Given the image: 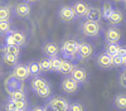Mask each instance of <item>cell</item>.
I'll use <instances>...</instances> for the list:
<instances>
[{
	"label": "cell",
	"instance_id": "6da1fadb",
	"mask_svg": "<svg viewBox=\"0 0 126 111\" xmlns=\"http://www.w3.org/2000/svg\"><path fill=\"white\" fill-rule=\"evenodd\" d=\"M30 88L33 90V92L42 97V98H49L52 96V86L49 83V81L46 79L42 76H35L32 77L30 79Z\"/></svg>",
	"mask_w": 126,
	"mask_h": 111
},
{
	"label": "cell",
	"instance_id": "7a4b0ae2",
	"mask_svg": "<svg viewBox=\"0 0 126 111\" xmlns=\"http://www.w3.org/2000/svg\"><path fill=\"white\" fill-rule=\"evenodd\" d=\"M79 30H81V33L85 37L97 38L101 34V32H102V27H101L100 22H92V20H87L86 19L85 22L81 23Z\"/></svg>",
	"mask_w": 126,
	"mask_h": 111
},
{
	"label": "cell",
	"instance_id": "3957f363",
	"mask_svg": "<svg viewBox=\"0 0 126 111\" xmlns=\"http://www.w3.org/2000/svg\"><path fill=\"white\" fill-rule=\"evenodd\" d=\"M78 44H79V42H77V40H75V39H67V40H64L63 44H62V47L59 48V54H62V57L64 59L76 61Z\"/></svg>",
	"mask_w": 126,
	"mask_h": 111
},
{
	"label": "cell",
	"instance_id": "277c9868",
	"mask_svg": "<svg viewBox=\"0 0 126 111\" xmlns=\"http://www.w3.org/2000/svg\"><path fill=\"white\" fill-rule=\"evenodd\" d=\"M69 101L63 96H50L47 98V106L50 111H68Z\"/></svg>",
	"mask_w": 126,
	"mask_h": 111
},
{
	"label": "cell",
	"instance_id": "5b68a950",
	"mask_svg": "<svg viewBox=\"0 0 126 111\" xmlns=\"http://www.w3.org/2000/svg\"><path fill=\"white\" fill-rule=\"evenodd\" d=\"M5 44H15L19 47H25L27 46V37L23 32L20 30H10L5 35Z\"/></svg>",
	"mask_w": 126,
	"mask_h": 111
},
{
	"label": "cell",
	"instance_id": "8992f818",
	"mask_svg": "<svg viewBox=\"0 0 126 111\" xmlns=\"http://www.w3.org/2000/svg\"><path fill=\"white\" fill-rule=\"evenodd\" d=\"M81 85L78 82H76L75 79H73L71 76H64L61 82V88L64 94L67 95H75L78 92Z\"/></svg>",
	"mask_w": 126,
	"mask_h": 111
},
{
	"label": "cell",
	"instance_id": "52a82bcc",
	"mask_svg": "<svg viewBox=\"0 0 126 111\" xmlns=\"http://www.w3.org/2000/svg\"><path fill=\"white\" fill-rule=\"evenodd\" d=\"M94 53V49L92 47V44L87 43V42H82L78 44V50L76 54V61L83 62V61H88Z\"/></svg>",
	"mask_w": 126,
	"mask_h": 111
},
{
	"label": "cell",
	"instance_id": "ba28073f",
	"mask_svg": "<svg viewBox=\"0 0 126 111\" xmlns=\"http://www.w3.org/2000/svg\"><path fill=\"white\" fill-rule=\"evenodd\" d=\"M58 18L63 23H72L76 20V14L75 10L71 5H62L58 9Z\"/></svg>",
	"mask_w": 126,
	"mask_h": 111
},
{
	"label": "cell",
	"instance_id": "9c48e42d",
	"mask_svg": "<svg viewBox=\"0 0 126 111\" xmlns=\"http://www.w3.org/2000/svg\"><path fill=\"white\" fill-rule=\"evenodd\" d=\"M12 75L18 78L20 82H24V81H28L29 78H32V75L29 72V68L27 64H23V63H18L13 67V72Z\"/></svg>",
	"mask_w": 126,
	"mask_h": 111
},
{
	"label": "cell",
	"instance_id": "30bf717a",
	"mask_svg": "<svg viewBox=\"0 0 126 111\" xmlns=\"http://www.w3.org/2000/svg\"><path fill=\"white\" fill-rule=\"evenodd\" d=\"M103 38L106 43H120L122 33L117 27H110L103 32Z\"/></svg>",
	"mask_w": 126,
	"mask_h": 111
},
{
	"label": "cell",
	"instance_id": "8fae6325",
	"mask_svg": "<svg viewBox=\"0 0 126 111\" xmlns=\"http://www.w3.org/2000/svg\"><path fill=\"white\" fill-rule=\"evenodd\" d=\"M13 13L19 16V18H29L30 16V13H32V8H30V4L29 3H25V1H20L18 4L14 5L13 8Z\"/></svg>",
	"mask_w": 126,
	"mask_h": 111
},
{
	"label": "cell",
	"instance_id": "7c38bea8",
	"mask_svg": "<svg viewBox=\"0 0 126 111\" xmlns=\"http://www.w3.org/2000/svg\"><path fill=\"white\" fill-rule=\"evenodd\" d=\"M72 8L75 10L76 19H83V18H86V15L88 13L90 5L86 1H83V0H77V1L72 5Z\"/></svg>",
	"mask_w": 126,
	"mask_h": 111
},
{
	"label": "cell",
	"instance_id": "4fadbf2b",
	"mask_svg": "<svg viewBox=\"0 0 126 111\" xmlns=\"http://www.w3.org/2000/svg\"><path fill=\"white\" fill-rule=\"evenodd\" d=\"M96 64L102 69H110V68L113 67L112 57L110 54H107L106 52H101L96 57Z\"/></svg>",
	"mask_w": 126,
	"mask_h": 111
},
{
	"label": "cell",
	"instance_id": "5bb4252c",
	"mask_svg": "<svg viewBox=\"0 0 126 111\" xmlns=\"http://www.w3.org/2000/svg\"><path fill=\"white\" fill-rule=\"evenodd\" d=\"M69 76L75 79L76 82H78L79 85H85L87 81H88V73H87V71L85 68H81V67H77V66L73 68V71L71 72Z\"/></svg>",
	"mask_w": 126,
	"mask_h": 111
},
{
	"label": "cell",
	"instance_id": "9a60e30c",
	"mask_svg": "<svg viewBox=\"0 0 126 111\" xmlns=\"http://www.w3.org/2000/svg\"><path fill=\"white\" fill-rule=\"evenodd\" d=\"M107 22L111 27H119L125 22V15L121 9H113L110 16L107 18Z\"/></svg>",
	"mask_w": 126,
	"mask_h": 111
},
{
	"label": "cell",
	"instance_id": "2e32d148",
	"mask_svg": "<svg viewBox=\"0 0 126 111\" xmlns=\"http://www.w3.org/2000/svg\"><path fill=\"white\" fill-rule=\"evenodd\" d=\"M42 50H43V54L48 58H52V57H57L59 56V47L53 43V42H47L43 44L42 47Z\"/></svg>",
	"mask_w": 126,
	"mask_h": 111
},
{
	"label": "cell",
	"instance_id": "e0dca14e",
	"mask_svg": "<svg viewBox=\"0 0 126 111\" xmlns=\"http://www.w3.org/2000/svg\"><path fill=\"white\" fill-rule=\"evenodd\" d=\"M8 98L9 100H27V90L24 85H22L20 88L9 91L8 92Z\"/></svg>",
	"mask_w": 126,
	"mask_h": 111
},
{
	"label": "cell",
	"instance_id": "ac0fdd59",
	"mask_svg": "<svg viewBox=\"0 0 126 111\" xmlns=\"http://www.w3.org/2000/svg\"><path fill=\"white\" fill-rule=\"evenodd\" d=\"M87 20H92V22H100L102 19V12H101V8L97 6H90L88 9V13L86 15Z\"/></svg>",
	"mask_w": 126,
	"mask_h": 111
},
{
	"label": "cell",
	"instance_id": "d6986e66",
	"mask_svg": "<svg viewBox=\"0 0 126 111\" xmlns=\"http://www.w3.org/2000/svg\"><path fill=\"white\" fill-rule=\"evenodd\" d=\"M75 67H76V66L72 63V61L62 58V63H61L59 73H61V75H63V76H69V75H71V72L73 71V68H75Z\"/></svg>",
	"mask_w": 126,
	"mask_h": 111
},
{
	"label": "cell",
	"instance_id": "ffe728a7",
	"mask_svg": "<svg viewBox=\"0 0 126 111\" xmlns=\"http://www.w3.org/2000/svg\"><path fill=\"white\" fill-rule=\"evenodd\" d=\"M13 18V8L6 4L0 5V20H8L10 22Z\"/></svg>",
	"mask_w": 126,
	"mask_h": 111
},
{
	"label": "cell",
	"instance_id": "44dd1931",
	"mask_svg": "<svg viewBox=\"0 0 126 111\" xmlns=\"http://www.w3.org/2000/svg\"><path fill=\"white\" fill-rule=\"evenodd\" d=\"M23 85V82H20L18 78H15L13 75H10L6 81H5V86H6V91H13V90H16V88H20Z\"/></svg>",
	"mask_w": 126,
	"mask_h": 111
},
{
	"label": "cell",
	"instance_id": "7402d4cb",
	"mask_svg": "<svg viewBox=\"0 0 126 111\" xmlns=\"http://www.w3.org/2000/svg\"><path fill=\"white\" fill-rule=\"evenodd\" d=\"M113 107L125 111L126 110V94H117L113 98Z\"/></svg>",
	"mask_w": 126,
	"mask_h": 111
},
{
	"label": "cell",
	"instance_id": "603a6c76",
	"mask_svg": "<svg viewBox=\"0 0 126 111\" xmlns=\"http://www.w3.org/2000/svg\"><path fill=\"white\" fill-rule=\"evenodd\" d=\"M1 61H3V63L8 67H14L15 64L19 63V57L16 56H13V54H9V53H4L1 54Z\"/></svg>",
	"mask_w": 126,
	"mask_h": 111
},
{
	"label": "cell",
	"instance_id": "cb8c5ba5",
	"mask_svg": "<svg viewBox=\"0 0 126 111\" xmlns=\"http://www.w3.org/2000/svg\"><path fill=\"white\" fill-rule=\"evenodd\" d=\"M22 47L15 46V44H5L3 48V52L4 53H9V54H13L16 57H20V53H22Z\"/></svg>",
	"mask_w": 126,
	"mask_h": 111
},
{
	"label": "cell",
	"instance_id": "d4e9b609",
	"mask_svg": "<svg viewBox=\"0 0 126 111\" xmlns=\"http://www.w3.org/2000/svg\"><path fill=\"white\" fill-rule=\"evenodd\" d=\"M113 9H115V8H113L112 3H110V1H103L102 8H101V12H102V19L107 20V18L110 16V14L112 13V10H113Z\"/></svg>",
	"mask_w": 126,
	"mask_h": 111
},
{
	"label": "cell",
	"instance_id": "484cf974",
	"mask_svg": "<svg viewBox=\"0 0 126 111\" xmlns=\"http://www.w3.org/2000/svg\"><path fill=\"white\" fill-rule=\"evenodd\" d=\"M119 47H120L119 43H106V46H105V48H103V52H106L107 54H110L111 57H113V56L117 54Z\"/></svg>",
	"mask_w": 126,
	"mask_h": 111
},
{
	"label": "cell",
	"instance_id": "4316f807",
	"mask_svg": "<svg viewBox=\"0 0 126 111\" xmlns=\"http://www.w3.org/2000/svg\"><path fill=\"white\" fill-rule=\"evenodd\" d=\"M28 68H29V72L32 75V77H35V76H40L42 75V71L39 68V64L38 62H34V61H32V62H28L27 63Z\"/></svg>",
	"mask_w": 126,
	"mask_h": 111
},
{
	"label": "cell",
	"instance_id": "83f0119b",
	"mask_svg": "<svg viewBox=\"0 0 126 111\" xmlns=\"http://www.w3.org/2000/svg\"><path fill=\"white\" fill-rule=\"evenodd\" d=\"M49 59H50V72L59 73L62 58H59V56H57V57H52V58H49Z\"/></svg>",
	"mask_w": 126,
	"mask_h": 111
},
{
	"label": "cell",
	"instance_id": "f1b7e54d",
	"mask_svg": "<svg viewBox=\"0 0 126 111\" xmlns=\"http://www.w3.org/2000/svg\"><path fill=\"white\" fill-rule=\"evenodd\" d=\"M39 68L42 71V73H47V72H50V59L48 57H44V58H42L39 62Z\"/></svg>",
	"mask_w": 126,
	"mask_h": 111
},
{
	"label": "cell",
	"instance_id": "f546056e",
	"mask_svg": "<svg viewBox=\"0 0 126 111\" xmlns=\"http://www.w3.org/2000/svg\"><path fill=\"white\" fill-rule=\"evenodd\" d=\"M12 30V23L8 20H0V35H6Z\"/></svg>",
	"mask_w": 126,
	"mask_h": 111
},
{
	"label": "cell",
	"instance_id": "4dcf8cb0",
	"mask_svg": "<svg viewBox=\"0 0 126 111\" xmlns=\"http://www.w3.org/2000/svg\"><path fill=\"white\" fill-rule=\"evenodd\" d=\"M12 102L16 111H22L28 109V101L27 100H12Z\"/></svg>",
	"mask_w": 126,
	"mask_h": 111
},
{
	"label": "cell",
	"instance_id": "1f68e13d",
	"mask_svg": "<svg viewBox=\"0 0 126 111\" xmlns=\"http://www.w3.org/2000/svg\"><path fill=\"white\" fill-rule=\"evenodd\" d=\"M68 111H86V107L82 102H79V101H75V102L69 104Z\"/></svg>",
	"mask_w": 126,
	"mask_h": 111
},
{
	"label": "cell",
	"instance_id": "d6a6232c",
	"mask_svg": "<svg viewBox=\"0 0 126 111\" xmlns=\"http://www.w3.org/2000/svg\"><path fill=\"white\" fill-rule=\"evenodd\" d=\"M112 63H113V67H122L125 64V58L116 54V56L112 57Z\"/></svg>",
	"mask_w": 126,
	"mask_h": 111
},
{
	"label": "cell",
	"instance_id": "836d02e7",
	"mask_svg": "<svg viewBox=\"0 0 126 111\" xmlns=\"http://www.w3.org/2000/svg\"><path fill=\"white\" fill-rule=\"evenodd\" d=\"M119 85L124 88H126V68L122 69L119 75Z\"/></svg>",
	"mask_w": 126,
	"mask_h": 111
},
{
	"label": "cell",
	"instance_id": "e575fe53",
	"mask_svg": "<svg viewBox=\"0 0 126 111\" xmlns=\"http://www.w3.org/2000/svg\"><path fill=\"white\" fill-rule=\"evenodd\" d=\"M4 111H16L15 107H14V105H13V102H12V100L8 98V101H6L5 105H4Z\"/></svg>",
	"mask_w": 126,
	"mask_h": 111
},
{
	"label": "cell",
	"instance_id": "d590c367",
	"mask_svg": "<svg viewBox=\"0 0 126 111\" xmlns=\"http://www.w3.org/2000/svg\"><path fill=\"white\" fill-rule=\"evenodd\" d=\"M119 56H121L122 58H126V46H120L119 47V52H117Z\"/></svg>",
	"mask_w": 126,
	"mask_h": 111
},
{
	"label": "cell",
	"instance_id": "8d00e7d4",
	"mask_svg": "<svg viewBox=\"0 0 126 111\" xmlns=\"http://www.w3.org/2000/svg\"><path fill=\"white\" fill-rule=\"evenodd\" d=\"M30 111H48V106L47 105H44V106H35Z\"/></svg>",
	"mask_w": 126,
	"mask_h": 111
},
{
	"label": "cell",
	"instance_id": "74e56055",
	"mask_svg": "<svg viewBox=\"0 0 126 111\" xmlns=\"http://www.w3.org/2000/svg\"><path fill=\"white\" fill-rule=\"evenodd\" d=\"M23 1L29 3V4H34V3H37V1H38V0H23Z\"/></svg>",
	"mask_w": 126,
	"mask_h": 111
},
{
	"label": "cell",
	"instance_id": "f35d334b",
	"mask_svg": "<svg viewBox=\"0 0 126 111\" xmlns=\"http://www.w3.org/2000/svg\"><path fill=\"white\" fill-rule=\"evenodd\" d=\"M3 77V68H1V66H0V78Z\"/></svg>",
	"mask_w": 126,
	"mask_h": 111
},
{
	"label": "cell",
	"instance_id": "ab89813d",
	"mask_svg": "<svg viewBox=\"0 0 126 111\" xmlns=\"http://www.w3.org/2000/svg\"><path fill=\"white\" fill-rule=\"evenodd\" d=\"M113 3H122V0H112Z\"/></svg>",
	"mask_w": 126,
	"mask_h": 111
},
{
	"label": "cell",
	"instance_id": "60d3db41",
	"mask_svg": "<svg viewBox=\"0 0 126 111\" xmlns=\"http://www.w3.org/2000/svg\"><path fill=\"white\" fill-rule=\"evenodd\" d=\"M122 3H124V5L126 6V0H122Z\"/></svg>",
	"mask_w": 126,
	"mask_h": 111
},
{
	"label": "cell",
	"instance_id": "b9f144b4",
	"mask_svg": "<svg viewBox=\"0 0 126 111\" xmlns=\"http://www.w3.org/2000/svg\"><path fill=\"white\" fill-rule=\"evenodd\" d=\"M124 66H125V67H126V58H125V64H124Z\"/></svg>",
	"mask_w": 126,
	"mask_h": 111
},
{
	"label": "cell",
	"instance_id": "7bdbcfd3",
	"mask_svg": "<svg viewBox=\"0 0 126 111\" xmlns=\"http://www.w3.org/2000/svg\"><path fill=\"white\" fill-rule=\"evenodd\" d=\"M22 111H29V110H28V109H25V110H22Z\"/></svg>",
	"mask_w": 126,
	"mask_h": 111
}]
</instances>
